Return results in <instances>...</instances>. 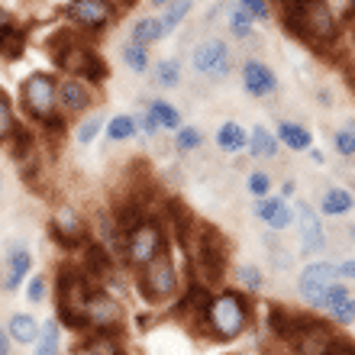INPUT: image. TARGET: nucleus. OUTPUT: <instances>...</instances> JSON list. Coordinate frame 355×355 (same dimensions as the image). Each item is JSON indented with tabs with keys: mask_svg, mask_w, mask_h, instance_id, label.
Returning <instances> with one entry per match:
<instances>
[{
	"mask_svg": "<svg viewBox=\"0 0 355 355\" xmlns=\"http://www.w3.org/2000/svg\"><path fill=\"white\" fill-rule=\"evenodd\" d=\"M255 307L249 294H243L239 288H220L210 291L194 329L204 333L207 339H214V343H236V339H243L249 333Z\"/></svg>",
	"mask_w": 355,
	"mask_h": 355,
	"instance_id": "obj_1",
	"label": "nucleus"
},
{
	"mask_svg": "<svg viewBox=\"0 0 355 355\" xmlns=\"http://www.w3.org/2000/svg\"><path fill=\"white\" fill-rule=\"evenodd\" d=\"M291 36H297L313 52H333L343 39V17L329 0H291V7L281 13Z\"/></svg>",
	"mask_w": 355,
	"mask_h": 355,
	"instance_id": "obj_2",
	"label": "nucleus"
},
{
	"mask_svg": "<svg viewBox=\"0 0 355 355\" xmlns=\"http://www.w3.org/2000/svg\"><path fill=\"white\" fill-rule=\"evenodd\" d=\"M171 249V233H168V223L162 220L159 214H146L139 216L132 226L123 230V239H120V262L136 275L139 268H146L149 262H155L162 252Z\"/></svg>",
	"mask_w": 355,
	"mask_h": 355,
	"instance_id": "obj_3",
	"label": "nucleus"
},
{
	"mask_svg": "<svg viewBox=\"0 0 355 355\" xmlns=\"http://www.w3.org/2000/svg\"><path fill=\"white\" fill-rule=\"evenodd\" d=\"M49 52H52V62L62 68V75L85 78L91 85L107 81V62L97 55V49L91 46V39L81 36L78 29L68 26L65 33H58V36L49 42Z\"/></svg>",
	"mask_w": 355,
	"mask_h": 355,
	"instance_id": "obj_4",
	"label": "nucleus"
},
{
	"mask_svg": "<svg viewBox=\"0 0 355 355\" xmlns=\"http://www.w3.org/2000/svg\"><path fill=\"white\" fill-rule=\"evenodd\" d=\"M19 103L33 123H39L42 130H65V113L58 107V78L49 71H33L23 78L19 85Z\"/></svg>",
	"mask_w": 355,
	"mask_h": 355,
	"instance_id": "obj_5",
	"label": "nucleus"
},
{
	"mask_svg": "<svg viewBox=\"0 0 355 355\" xmlns=\"http://www.w3.org/2000/svg\"><path fill=\"white\" fill-rule=\"evenodd\" d=\"M136 291H139V297L149 304V307H165V304H171V300L181 297V291L187 288L184 275H181V268H178L175 255L162 252L155 262H149L146 268H139L136 275Z\"/></svg>",
	"mask_w": 355,
	"mask_h": 355,
	"instance_id": "obj_6",
	"label": "nucleus"
},
{
	"mask_svg": "<svg viewBox=\"0 0 355 355\" xmlns=\"http://www.w3.org/2000/svg\"><path fill=\"white\" fill-rule=\"evenodd\" d=\"M126 307L107 288H87L81 300V336L85 333H123Z\"/></svg>",
	"mask_w": 355,
	"mask_h": 355,
	"instance_id": "obj_7",
	"label": "nucleus"
},
{
	"mask_svg": "<svg viewBox=\"0 0 355 355\" xmlns=\"http://www.w3.org/2000/svg\"><path fill=\"white\" fill-rule=\"evenodd\" d=\"M339 271L336 262H327V259H313L300 268L297 281H294V291H297V300L304 304V310H313V313H323V304H327L329 291L339 284Z\"/></svg>",
	"mask_w": 355,
	"mask_h": 355,
	"instance_id": "obj_8",
	"label": "nucleus"
},
{
	"mask_svg": "<svg viewBox=\"0 0 355 355\" xmlns=\"http://www.w3.org/2000/svg\"><path fill=\"white\" fill-rule=\"evenodd\" d=\"M187 259L197 265V275H200V284H216V281L223 278L226 265H230V259H226V239L220 233H216L214 226H200L197 230V245L194 249H187Z\"/></svg>",
	"mask_w": 355,
	"mask_h": 355,
	"instance_id": "obj_9",
	"label": "nucleus"
},
{
	"mask_svg": "<svg viewBox=\"0 0 355 355\" xmlns=\"http://www.w3.org/2000/svg\"><path fill=\"white\" fill-rule=\"evenodd\" d=\"M116 13H120V10L113 7L110 0H68L65 3L68 26L78 29V33L87 39L103 36V33L116 23Z\"/></svg>",
	"mask_w": 355,
	"mask_h": 355,
	"instance_id": "obj_10",
	"label": "nucleus"
},
{
	"mask_svg": "<svg viewBox=\"0 0 355 355\" xmlns=\"http://www.w3.org/2000/svg\"><path fill=\"white\" fill-rule=\"evenodd\" d=\"M191 68H194L204 81H223V78H230V71H233V49L220 36L200 39V42L191 49Z\"/></svg>",
	"mask_w": 355,
	"mask_h": 355,
	"instance_id": "obj_11",
	"label": "nucleus"
},
{
	"mask_svg": "<svg viewBox=\"0 0 355 355\" xmlns=\"http://www.w3.org/2000/svg\"><path fill=\"white\" fill-rule=\"evenodd\" d=\"M294 226H297L300 255H323L329 236L323 230V214L307 200H294Z\"/></svg>",
	"mask_w": 355,
	"mask_h": 355,
	"instance_id": "obj_12",
	"label": "nucleus"
},
{
	"mask_svg": "<svg viewBox=\"0 0 355 355\" xmlns=\"http://www.w3.org/2000/svg\"><path fill=\"white\" fill-rule=\"evenodd\" d=\"M49 233L62 249L75 252V249H85L91 243V226L85 223V216L78 214L71 204H58L55 214H52V223H49Z\"/></svg>",
	"mask_w": 355,
	"mask_h": 355,
	"instance_id": "obj_13",
	"label": "nucleus"
},
{
	"mask_svg": "<svg viewBox=\"0 0 355 355\" xmlns=\"http://www.w3.org/2000/svg\"><path fill=\"white\" fill-rule=\"evenodd\" d=\"M94 101H97V91H94L91 81L75 75H62L58 78V107L65 116H85L94 110Z\"/></svg>",
	"mask_w": 355,
	"mask_h": 355,
	"instance_id": "obj_14",
	"label": "nucleus"
},
{
	"mask_svg": "<svg viewBox=\"0 0 355 355\" xmlns=\"http://www.w3.org/2000/svg\"><path fill=\"white\" fill-rule=\"evenodd\" d=\"M239 78H243V91L249 97H255V101L281 91V81L275 75V68L268 62H262V58H245L243 68H239Z\"/></svg>",
	"mask_w": 355,
	"mask_h": 355,
	"instance_id": "obj_15",
	"label": "nucleus"
},
{
	"mask_svg": "<svg viewBox=\"0 0 355 355\" xmlns=\"http://www.w3.org/2000/svg\"><path fill=\"white\" fill-rule=\"evenodd\" d=\"M252 210H255V220H262L271 233H284V230L294 226V200H284L281 194L259 197L252 204Z\"/></svg>",
	"mask_w": 355,
	"mask_h": 355,
	"instance_id": "obj_16",
	"label": "nucleus"
},
{
	"mask_svg": "<svg viewBox=\"0 0 355 355\" xmlns=\"http://www.w3.org/2000/svg\"><path fill=\"white\" fill-rule=\"evenodd\" d=\"M33 275V252L23 249V245H13L7 255H3V265H0V291H19Z\"/></svg>",
	"mask_w": 355,
	"mask_h": 355,
	"instance_id": "obj_17",
	"label": "nucleus"
},
{
	"mask_svg": "<svg viewBox=\"0 0 355 355\" xmlns=\"http://www.w3.org/2000/svg\"><path fill=\"white\" fill-rule=\"evenodd\" d=\"M216 149L226 152V155H239V152H245V146H249V130H245L243 123L236 120H226L216 126Z\"/></svg>",
	"mask_w": 355,
	"mask_h": 355,
	"instance_id": "obj_18",
	"label": "nucleus"
},
{
	"mask_svg": "<svg viewBox=\"0 0 355 355\" xmlns=\"http://www.w3.org/2000/svg\"><path fill=\"white\" fill-rule=\"evenodd\" d=\"M275 136H278V142L291 152H307L310 146H313L310 126H304V123H297V120H281L278 126H275Z\"/></svg>",
	"mask_w": 355,
	"mask_h": 355,
	"instance_id": "obj_19",
	"label": "nucleus"
},
{
	"mask_svg": "<svg viewBox=\"0 0 355 355\" xmlns=\"http://www.w3.org/2000/svg\"><path fill=\"white\" fill-rule=\"evenodd\" d=\"M352 207H355V194L349 187L329 184V187H323V194H320L317 210L323 216H346V214H352Z\"/></svg>",
	"mask_w": 355,
	"mask_h": 355,
	"instance_id": "obj_20",
	"label": "nucleus"
},
{
	"mask_svg": "<svg viewBox=\"0 0 355 355\" xmlns=\"http://www.w3.org/2000/svg\"><path fill=\"white\" fill-rule=\"evenodd\" d=\"M78 355H126L123 333H85Z\"/></svg>",
	"mask_w": 355,
	"mask_h": 355,
	"instance_id": "obj_21",
	"label": "nucleus"
},
{
	"mask_svg": "<svg viewBox=\"0 0 355 355\" xmlns=\"http://www.w3.org/2000/svg\"><path fill=\"white\" fill-rule=\"evenodd\" d=\"M39 329H42V320H36L33 313H13L7 320V333L13 346H36Z\"/></svg>",
	"mask_w": 355,
	"mask_h": 355,
	"instance_id": "obj_22",
	"label": "nucleus"
},
{
	"mask_svg": "<svg viewBox=\"0 0 355 355\" xmlns=\"http://www.w3.org/2000/svg\"><path fill=\"white\" fill-rule=\"evenodd\" d=\"M278 136L268 130V126H259L255 123L252 130H249V146H245V152L252 155V159H259V162H271L275 155H278Z\"/></svg>",
	"mask_w": 355,
	"mask_h": 355,
	"instance_id": "obj_23",
	"label": "nucleus"
},
{
	"mask_svg": "<svg viewBox=\"0 0 355 355\" xmlns=\"http://www.w3.org/2000/svg\"><path fill=\"white\" fill-rule=\"evenodd\" d=\"M62 339H65V327L58 317L42 320V329H39V339L33 352L36 355H62Z\"/></svg>",
	"mask_w": 355,
	"mask_h": 355,
	"instance_id": "obj_24",
	"label": "nucleus"
},
{
	"mask_svg": "<svg viewBox=\"0 0 355 355\" xmlns=\"http://www.w3.org/2000/svg\"><path fill=\"white\" fill-rule=\"evenodd\" d=\"M146 110H149L152 120L159 123V130H165V132H175L178 126H184V120H181V110H178L175 103L162 101V97H152V101H146Z\"/></svg>",
	"mask_w": 355,
	"mask_h": 355,
	"instance_id": "obj_25",
	"label": "nucleus"
},
{
	"mask_svg": "<svg viewBox=\"0 0 355 355\" xmlns=\"http://www.w3.org/2000/svg\"><path fill=\"white\" fill-rule=\"evenodd\" d=\"M130 39L132 42H139V46H155V42H162L165 39V26H162V17H139L136 23H132L130 29Z\"/></svg>",
	"mask_w": 355,
	"mask_h": 355,
	"instance_id": "obj_26",
	"label": "nucleus"
},
{
	"mask_svg": "<svg viewBox=\"0 0 355 355\" xmlns=\"http://www.w3.org/2000/svg\"><path fill=\"white\" fill-rule=\"evenodd\" d=\"M233 281L243 294H262L265 291V271L255 262H243L233 268Z\"/></svg>",
	"mask_w": 355,
	"mask_h": 355,
	"instance_id": "obj_27",
	"label": "nucleus"
},
{
	"mask_svg": "<svg viewBox=\"0 0 355 355\" xmlns=\"http://www.w3.org/2000/svg\"><path fill=\"white\" fill-rule=\"evenodd\" d=\"M107 130V116H103V110H91V113H85L81 120H78V126H75V142L85 149V146H91L101 132Z\"/></svg>",
	"mask_w": 355,
	"mask_h": 355,
	"instance_id": "obj_28",
	"label": "nucleus"
},
{
	"mask_svg": "<svg viewBox=\"0 0 355 355\" xmlns=\"http://www.w3.org/2000/svg\"><path fill=\"white\" fill-rule=\"evenodd\" d=\"M103 136L110 142H130L139 136V126H136V116L132 113H116V116H107V130Z\"/></svg>",
	"mask_w": 355,
	"mask_h": 355,
	"instance_id": "obj_29",
	"label": "nucleus"
},
{
	"mask_svg": "<svg viewBox=\"0 0 355 355\" xmlns=\"http://www.w3.org/2000/svg\"><path fill=\"white\" fill-rule=\"evenodd\" d=\"M323 317H327L333 327H339V329L352 327V323H355V294H352V291H349L346 297H339L336 304H329V307L323 310Z\"/></svg>",
	"mask_w": 355,
	"mask_h": 355,
	"instance_id": "obj_30",
	"label": "nucleus"
},
{
	"mask_svg": "<svg viewBox=\"0 0 355 355\" xmlns=\"http://www.w3.org/2000/svg\"><path fill=\"white\" fill-rule=\"evenodd\" d=\"M181 58H162V62H155L152 65V81L159 87H165V91H171V87L181 85Z\"/></svg>",
	"mask_w": 355,
	"mask_h": 355,
	"instance_id": "obj_31",
	"label": "nucleus"
},
{
	"mask_svg": "<svg viewBox=\"0 0 355 355\" xmlns=\"http://www.w3.org/2000/svg\"><path fill=\"white\" fill-rule=\"evenodd\" d=\"M191 10H194V0H168V3L162 7V26H165V36H171V33L191 17Z\"/></svg>",
	"mask_w": 355,
	"mask_h": 355,
	"instance_id": "obj_32",
	"label": "nucleus"
},
{
	"mask_svg": "<svg viewBox=\"0 0 355 355\" xmlns=\"http://www.w3.org/2000/svg\"><path fill=\"white\" fill-rule=\"evenodd\" d=\"M197 149H204V130H200V126H191V123L178 126L175 130V152L191 155V152H197Z\"/></svg>",
	"mask_w": 355,
	"mask_h": 355,
	"instance_id": "obj_33",
	"label": "nucleus"
},
{
	"mask_svg": "<svg viewBox=\"0 0 355 355\" xmlns=\"http://www.w3.org/2000/svg\"><path fill=\"white\" fill-rule=\"evenodd\" d=\"M120 58H123V65L130 68V71H136V75H146L149 71V49L139 46V42H123L120 49Z\"/></svg>",
	"mask_w": 355,
	"mask_h": 355,
	"instance_id": "obj_34",
	"label": "nucleus"
},
{
	"mask_svg": "<svg viewBox=\"0 0 355 355\" xmlns=\"http://www.w3.org/2000/svg\"><path fill=\"white\" fill-rule=\"evenodd\" d=\"M226 26H230V36L249 39L252 36V29H255V19L236 3V7H226Z\"/></svg>",
	"mask_w": 355,
	"mask_h": 355,
	"instance_id": "obj_35",
	"label": "nucleus"
},
{
	"mask_svg": "<svg viewBox=\"0 0 355 355\" xmlns=\"http://www.w3.org/2000/svg\"><path fill=\"white\" fill-rule=\"evenodd\" d=\"M17 110H13V101L0 91V142H10L17 136Z\"/></svg>",
	"mask_w": 355,
	"mask_h": 355,
	"instance_id": "obj_36",
	"label": "nucleus"
},
{
	"mask_svg": "<svg viewBox=\"0 0 355 355\" xmlns=\"http://www.w3.org/2000/svg\"><path fill=\"white\" fill-rule=\"evenodd\" d=\"M329 139H333V152H336L339 159H355V136L346 126H339L336 132H329Z\"/></svg>",
	"mask_w": 355,
	"mask_h": 355,
	"instance_id": "obj_37",
	"label": "nucleus"
},
{
	"mask_svg": "<svg viewBox=\"0 0 355 355\" xmlns=\"http://www.w3.org/2000/svg\"><path fill=\"white\" fill-rule=\"evenodd\" d=\"M245 191H249L255 200H259V197H268L271 194V175L262 171V168L249 171V178H245Z\"/></svg>",
	"mask_w": 355,
	"mask_h": 355,
	"instance_id": "obj_38",
	"label": "nucleus"
},
{
	"mask_svg": "<svg viewBox=\"0 0 355 355\" xmlns=\"http://www.w3.org/2000/svg\"><path fill=\"white\" fill-rule=\"evenodd\" d=\"M26 300L36 307V304H42V300L49 297V278L46 275H29V281H26Z\"/></svg>",
	"mask_w": 355,
	"mask_h": 355,
	"instance_id": "obj_39",
	"label": "nucleus"
},
{
	"mask_svg": "<svg viewBox=\"0 0 355 355\" xmlns=\"http://www.w3.org/2000/svg\"><path fill=\"white\" fill-rule=\"evenodd\" d=\"M239 7L252 19H259V23H268L271 19V0H239Z\"/></svg>",
	"mask_w": 355,
	"mask_h": 355,
	"instance_id": "obj_40",
	"label": "nucleus"
},
{
	"mask_svg": "<svg viewBox=\"0 0 355 355\" xmlns=\"http://www.w3.org/2000/svg\"><path fill=\"white\" fill-rule=\"evenodd\" d=\"M132 116H136V126H139V132H142V136H146V139H155V136H159V123H155V120H152V116H149V110H146V107H142V110L139 113H132Z\"/></svg>",
	"mask_w": 355,
	"mask_h": 355,
	"instance_id": "obj_41",
	"label": "nucleus"
},
{
	"mask_svg": "<svg viewBox=\"0 0 355 355\" xmlns=\"http://www.w3.org/2000/svg\"><path fill=\"white\" fill-rule=\"evenodd\" d=\"M336 271H339V278L346 281H355V255H346V259H339L336 262Z\"/></svg>",
	"mask_w": 355,
	"mask_h": 355,
	"instance_id": "obj_42",
	"label": "nucleus"
},
{
	"mask_svg": "<svg viewBox=\"0 0 355 355\" xmlns=\"http://www.w3.org/2000/svg\"><path fill=\"white\" fill-rule=\"evenodd\" d=\"M271 262L278 265V268H291L294 259H291V252H284V249H271Z\"/></svg>",
	"mask_w": 355,
	"mask_h": 355,
	"instance_id": "obj_43",
	"label": "nucleus"
},
{
	"mask_svg": "<svg viewBox=\"0 0 355 355\" xmlns=\"http://www.w3.org/2000/svg\"><path fill=\"white\" fill-rule=\"evenodd\" d=\"M0 352H13V339H10L7 327H0Z\"/></svg>",
	"mask_w": 355,
	"mask_h": 355,
	"instance_id": "obj_44",
	"label": "nucleus"
},
{
	"mask_svg": "<svg viewBox=\"0 0 355 355\" xmlns=\"http://www.w3.org/2000/svg\"><path fill=\"white\" fill-rule=\"evenodd\" d=\"M307 155H310V159H313V162H317V165H323V162H327V152H323V149H317V146H310V149H307Z\"/></svg>",
	"mask_w": 355,
	"mask_h": 355,
	"instance_id": "obj_45",
	"label": "nucleus"
},
{
	"mask_svg": "<svg viewBox=\"0 0 355 355\" xmlns=\"http://www.w3.org/2000/svg\"><path fill=\"white\" fill-rule=\"evenodd\" d=\"M294 191H297V184H294V181H284V184H281V197H284V200H291V197H294Z\"/></svg>",
	"mask_w": 355,
	"mask_h": 355,
	"instance_id": "obj_46",
	"label": "nucleus"
},
{
	"mask_svg": "<svg viewBox=\"0 0 355 355\" xmlns=\"http://www.w3.org/2000/svg\"><path fill=\"white\" fill-rule=\"evenodd\" d=\"M346 85H349V91H352V97H355V65L346 68Z\"/></svg>",
	"mask_w": 355,
	"mask_h": 355,
	"instance_id": "obj_47",
	"label": "nucleus"
},
{
	"mask_svg": "<svg viewBox=\"0 0 355 355\" xmlns=\"http://www.w3.org/2000/svg\"><path fill=\"white\" fill-rule=\"evenodd\" d=\"M110 3H113V7H116V10H126V7H132L136 0H110Z\"/></svg>",
	"mask_w": 355,
	"mask_h": 355,
	"instance_id": "obj_48",
	"label": "nucleus"
},
{
	"mask_svg": "<svg viewBox=\"0 0 355 355\" xmlns=\"http://www.w3.org/2000/svg\"><path fill=\"white\" fill-rule=\"evenodd\" d=\"M146 3H149V7H159V10H162L165 3H168V0H146Z\"/></svg>",
	"mask_w": 355,
	"mask_h": 355,
	"instance_id": "obj_49",
	"label": "nucleus"
},
{
	"mask_svg": "<svg viewBox=\"0 0 355 355\" xmlns=\"http://www.w3.org/2000/svg\"><path fill=\"white\" fill-rule=\"evenodd\" d=\"M343 126H346V130H349V132H352V136H355V116H352V120H346V123H343Z\"/></svg>",
	"mask_w": 355,
	"mask_h": 355,
	"instance_id": "obj_50",
	"label": "nucleus"
},
{
	"mask_svg": "<svg viewBox=\"0 0 355 355\" xmlns=\"http://www.w3.org/2000/svg\"><path fill=\"white\" fill-rule=\"evenodd\" d=\"M3 187H7V184H3V175H0V197H3Z\"/></svg>",
	"mask_w": 355,
	"mask_h": 355,
	"instance_id": "obj_51",
	"label": "nucleus"
},
{
	"mask_svg": "<svg viewBox=\"0 0 355 355\" xmlns=\"http://www.w3.org/2000/svg\"><path fill=\"white\" fill-rule=\"evenodd\" d=\"M352 194H355V181H352Z\"/></svg>",
	"mask_w": 355,
	"mask_h": 355,
	"instance_id": "obj_52",
	"label": "nucleus"
},
{
	"mask_svg": "<svg viewBox=\"0 0 355 355\" xmlns=\"http://www.w3.org/2000/svg\"><path fill=\"white\" fill-rule=\"evenodd\" d=\"M0 355H13V352H0Z\"/></svg>",
	"mask_w": 355,
	"mask_h": 355,
	"instance_id": "obj_53",
	"label": "nucleus"
},
{
	"mask_svg": "<svg viewBox=\"0 0 355 355\" xmlns=\"http://www.w3.org/2000/svg\"><path fill=\"white\" fill-rule=\"evenodd\" d=\"M352 39H355V26H352Z\"/></svg>",
	"mask_w": 355,
	"mask_h": 355,
	"instance_id": "obj_54",
	"label": "nucleus"
},
{
	"mask_svg": "<svg viewBox=\"0 0 355 355\" xmlns=\"http://www.w3.org/2000/svg\"><path fill=\"white\" fill-rule=\"evenodd\" d=\"M349 3H352V7H355V0H349Z\"/></svg>",
	"mask_w": 355,
	"mask_h": 355,
	"instance_id": "obj_55",
	"label": "nucleus"
},
{
	"mask_svg": "<svg viewBox=\"0 0 355 355\" xmlns=\"http://www.w3.org/2000/svg\"><path fill=\"white\" fill-rule=\"evenodd\" d=\"M33 355H36V352H33Z\"/></svg>",
	"mask_w": 355,
	"mask_h": 355,
	"instance_id": "obj_56",
	"label": "nucleus"
}]
</instances>
